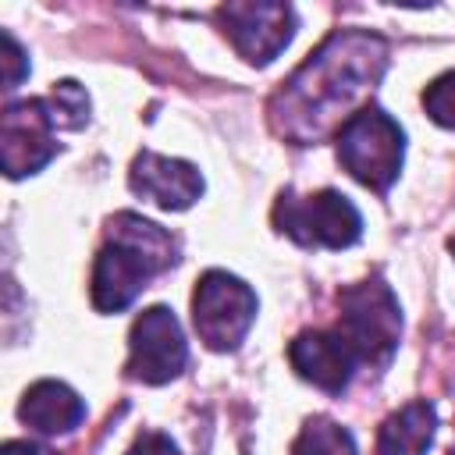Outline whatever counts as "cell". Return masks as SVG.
I'll return each mask as SVG.
<instances>
[{
  "instance_id": "cell-10",
  "label": "cell",
  "mask_w": 455,
  "mask_h": 455,
  "mask_svg": "<svg viewBox=\"0 0 455 455\" xmlns=\"http://www.w3.org/2000/svg\"><path fill=\"white\" fill-rule=\"evenodd\" d=\"M128 185L135 196L156 203L160 210H188L203 196V174L196 164L178 156H160L149 149H142L132 160Z\"/></svg>"
},
{
  "instance_id": "cell-15",
  "label": "cell",
  "mask_w": 455,
  "mask_h": 455,
  "mask_svg": "<svg viewBox=\"0 0 455 455\" xmlns=\"http://www.w3.org/2000/svg\"><path fill=\"white\" fill-rule=\"evenodd\" d=\"M46 107H50L57 128H82L89 121V96L71 78H64V82L53 85V92L46 96Z\"/></svg>"
},
{
  "instance_id": "cell-11",
  "label": "cell",
  "mask_w": 455,
  "mask_h": 455,
  "mask_svg": "<svg viewBox=\"0 0 455 455\" xmlns=\"http://www.w3.org/2000/svg\"><path fill=\"white\" fill-rule=\"evenodd\" d=\"M288 359L302 380L327 395H341L359 363L338 331H299L288 345Z\"/></svg>"
},
{
  "instance_id": "cell-2",
  "label": "cell",
  "mask_w": 455,
  "mask_h": 455,
  "mask_svg": "<svg viewBox=\"0 0 455 455\" xmlns=\"http://www.w3.org/2000/svg\"><path fill=\"white\" fill-rule=\"evenodd\" d=\"M178 259V242L139 213H117L107 224V238L92 263V306L100 313H121L135 295Z\"/></svg>"
},
{
  "instance_id": "cell-7",
  "label": "cell",
  "mask_w": 455,
  "mask_h": 455,
  "mask_svg": "<svg viewBox=\"0 0 455 455\" xmlns=\"http://www.w3.org/2000/svg\"><path fill=\"white\" fill-rule=\"evenodd\" d=\"M188 363V345L178 316L167 306H149L135 316L128 334V363L124 373L142 384H167Z\"/></svg>"
},
{
  "instance_id": "cell-20",
  "label": "cell",
  "mask_w": 455,
  "mask_h": 455,
  "mask_svg": "<svg viewBox=\"0 0 455 455\" xmlns=\"http://www.w3.org/2000/svg\"><path fill=\"white\" fill-rule=\"evenodd\" d=\"M451 252H455V238H451Z\"/></svg>"
},
{
  "instance_id": "cell-8",
  "label": "cell",
  "mask_w": 455,
  "mask_h": 455,
  "mask_svg": "<svg viewBox=\"0 0 455 455\" xmlns=\"http://www.w3.org/2000/svg\"><path fill=\"white\" fill-rule=\"evenodd\" d=\"M217 21L238 57L245 64H270L295 36V11L291 4H267V0H235L217 7Z\"/></svg>"
},
{
  "instance_id": "cell-4",
  "label": "cell",
  "mask_w": 455,
  "mask_h": 455,
  "mask_svg": "<svg viewBox=\"0 0 455 455\" xmlns=\"http://www.w3.org/2000/svg\"><path fill=\"white\" fill-rule=\"evenodd\" d=\"M338 334L348 341L359 363L387 366L402 338V309L395 291L380 277H366L338 291Z\"/></svg>"
},
{
  "instance_id": "cell-16",
  "label": "cell",
  "mask_w": 455,
  "mask_h": 455,
  "mask_svg": "<svg viewBox=\"0 0 455 455\" xmlns=\"http://www.w3.org/2000/svg\"><path fill=\"white\" fill-rule=\"evenodd\" d=\"M423 107H427V114H430L434 124L455 132V71L437 75V78L423 89Z\"/></svg>"
},
{
  "instance_id": "cell-3",
  "label": "cell",
  "mask_w": 455,
  "mask_h": 455,
  "mask_svg": "<svg viewBox=\"0 0 455 455\" xmlns=\"http://www.w3.org/2000/svg\"><path fill=\"white\" fill-rule=\"evenodd\" d=\"M338 160L359 185L387 192L405 160V132L387 110L366 103L338 128Z\"/></svg>"
},
{
  "instance_id": "cell-17",
  "label": "cell",
  "mask_w": 455,
  "mask_h": 455,
  "mask_svg": "<svg viewBox=\"0 0 455 455\" xmlns=\"http://www.w3.org/2000/svg\"><path fill=\"white\" fill-rule=\"evenodd\" d=\"M0 39H4V57H0L4 60V89H18L21 78L28 75V57H25L21 43L11 32H4Z\"/></svg>"
},
{
  "instance_id": "cell-1",
  "label": "cell",
  "mask_w": 455,
  "mask_h": 455,
  "mask_svg": "<svg viewBox=\"0 0 455 455\" xmlns=\"http://www.w3.org/2000/svg\"><path fill=\"white\" fill-rule=\"evenodd\" d=\"M387 68V43L373 32H334L327 36L302 68L281 82L270 100V124L295 146L316 142L334 124L341 128L355 110L359 96L380 82Z\"/></svg>"
},
{
  "instance_id": "cell-13",
  "label": "cell",
  "mask_w": 455,
  "mask_h": 455,
  "mask_svg": "<svg viewBox=\"0 0 455 455\" xmlns=\"http://www.w3.org/2000/svg\"><path fill=\"white\" fill-rule=\"evenodd\" d=\"M437 430V412L430 402H409L391 412L377 430V455H427Z\"/></svg>"
},
{
  "instance_id": "cell-18",
  "label": "cell",
  "mask_w": 455,
  "mask_h": 455,
  "mask_svg": "<svg viewBox=\"0 0 455 455\" xmlns=\"http://www.w3.org/2000/svg\"><path fill=\"white\" fill-rule=\"evenodd\" d=\"M124 455H181V451H178V444H174L167 434L146 430V434H139V437L132 441V448H128Z\"/></svg>"
},
{
  "instance_id": "cell-19",
  "label": "cell",
  "mask_w": 455,
  "mask_h": 455,
  "mask_svg": "<svg viewBox=\"0 0 455 455\" xmlns=\"http://www.w3.org/2000/svg\"><path fill=\"white\" fill-rule=\"evenodd\" d=\"M0 455H57V451H50V448H43L36 441H7Z\"/></svg>"
},
{
  "instance_id": "cell-21",
  "label": "cell",
  "mask_w": 455,
  "mask_h": 455,
  "mask_svg": "<svg viewBox=\"0 0 455 455\" xmlns=\"http://www.w3.org/2000/svg\"><path fill=\"white\" fill-rule=\"evenodd\" d=\"M451 455H455V451H451Z\"/></svg>"
},
{
  "instance_id": "cell-5",
  "label": "cell",
  "mask_w": 455,
  "mask_h": 455,
  "mask_svg": "<svg viewBox=\"0 0 455 455\" xmlns=\"http://www.w3.org/2000/svg\"><path fill=\"white\" fill-rule=\"evenodd\" d=\"M274 224L306 249H348L363 235L359 210L334 188H320L313 196H295L291 188L281 192L274 203Z\"/></svg>"
},
{
  "instance_id": "cell-14",
  "label": "cell",
  "mask_w": 455,
  "mask_h": 455,
  "mask_svg": "<svg viewBox=\"0 0 455 455\" xmlns=\"http://www.w3.org/2000/svg\"><path fill=\"white\" fill-rule=\"evenodd\" d=\"M291 455H359V448L341 423H334L331 416H313L302 423Z\"/></svg>"
},
{
  "instance_id": "cell-9",
  "label": "cell",
  "mask_w": 455,
  "mask_h": 455,
  "mask_svg": "<svg viewBox=\"0 0 455 455\" xmlns=\"http://www.w3.org/2000/svg\"><path fill=\"white\" fill-rule=\"evenodd\" d=\"M57 156V124L46 100H14L0 117V160L7 178L43 171Z\"/></svg>"
},
{
  "instance_id": "cell-12",
  "label": "cell",
  "mask_w": 455,
  "mask_h": 455,
  "mask_svg": "<svg viewBox=\"0 0 455 455\" xmlns=\"http://www.w3.org/2000/svg\"><path fill=\"white\" fill-rule=\"evenodd\" d=\"M18 416L32 430H39L46 437H57V434H71L85 419V402L64 380H36L21 395Z\"/></svg>"
},
{
  "instance_id": "cell-6",
  "label": "cell",
  "mask_w": 455,
  "mask_h": 455,
  "mask_svg": "<svg viewBox=\"0 0 455 455\" xmlns=\"http://www.w3.org/2000/svg\"><path fill=\"white\" fill-rule=\"evenodd\" d=\"M256 309H259L256 291L228 270H206L196 281L192 323L199 341L213 352H235L245 341L249 327L256 323Z\"/></svg>"
}]
</instances>
